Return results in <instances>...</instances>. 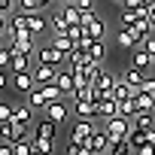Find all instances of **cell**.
Returning <instances> with one entry per match:
<instances>
[{
  "mask_svg": "<svg viewBox=\"0 0 155 155\" xmlns=\"http://www.w3.org/2000/svg\"><path fill=\"white\" fill-rule=\"evenodd\" d=\"M104 131L110 134V140L113 143H122V140H128V131H131V125H134V119H125V116H110V119H104Z\"/></svg>",
  "mask_w": 155,
  "mask_h": 155,
  "instance_id": "1",
  "label": "cell"
},
{
  "mask_svg": "<svg viewBox=\"0 0 155 155\" xmlns=\"http://www.w3.org/2000/svg\"><path fill=\"white\" fill-rule=\"evenodd\" d=\"M37 61H43V64H55V67H64V64H67V55H64L55 43H49V46H40V49H37Z\"/></svg>",
  "mask_w": 155,
  "mask_h": 155,
  "instance_id": "2",
  "label": "cell"
},
{
  "mask_svg": "<svg viewBox=\"0 0 155 155\" xmlns=\"http://www.w3.org/2000/svg\"><path fill=\"white\" fill-rule=\"evenodd\" d=\"M88 146H91V155H110V152H116V143L110 140L107 131H94L91 140H88Z\"/></svg>",
  "mask_w": 155,
  "mask_h": 155,
  "instance_id": "3",
  "label": "cell"
},
{
  "mask_svg": "<svg viewBox=\"0 0 155 155\" xmlns=\"http://www.w3.org/2000/svg\"><path fill=\"white\" fill-rule=\"evenodd\" d=\"M94 131H97L94 128V119H79V122L73 125V131H70V140L73 143H88Z\"/></svg>",
  "mask_w": 155,
  "mask_h": 155,
  "instance_id": "4",
  "label": "cell"
},
{
  "mask_svg": "<svg viewBox=\"0 0 155 155\" xmlns=\"http://www.w3.org/2000/svg\"><path fill=\"white\" fill-rule=\"evenodd\" d=\"M43 116H49L52 122H58V125H64V122H67V116H70V107L64 104V97H58V101H49V104H46V110H43Z\"/></svg>",
  "mask_w": 155,
  "mask_h": 155,
  "instance_id": "5",
  "label": "cell"
},
{
  "mask_svg": "<svg viewBox=\"0 0 155 155\" xmlns=\"http://www.w3.org/2000/svg\"><path fill=\"white\" fill-rule=\"evenodd\" d=\"M34 85H37V79H34V70H18V73H12V88H15V91L28 94Z\"/></svg>",
  "mask_w": 155,
  "mask_h": 155,
  "instance_id": "6",
  "label": "cell"
},
{
  "mask_svg": "<svg viewBox=\"0 0 155 155\" xmlns=\"http://www.w3.org/2000/svg\"><path fill=\"white\" fill-rule=\"evenodd\" d=\"M34 137H46V140H58V122H52L49 116L37 119V128H34Z\"/></svg>",
  "mask_w": 155,
  "mask_h": 155,
  "instance_id": "7",
  "label": "cell"
},
{
  "mask_svg": "<svg viewBox=\"0 0 155 155\" xmlns=\"http://www.w3.org/2000/svg\"><path fill=\"white\" fill-rule=\"evenodd\" d=\"M55 73H58V67H55V64H43V61H37V64H34V79H37V85L55 82Z\"/></svg>",
  "mask_w": 155,
  "mask_h": 155,
  "instance_id": "8",
  "label": "cell"
},
{
  "mask_svg": "<svg viewBox=\"0 0 155 155\" xmlns=\"http://www.w3.org/2000/svg\"><path fill=\"white\" fill-rule=\"evenodd\" d=\"M73 110H76L79 119H97V104L91 97H76L73 101Z\"/></svg>",
  "mask_w": 155,
  "mask_h": 155,
  "instance_id": "9",
  "label": "cell"
},
{
  "mask_svg": "<svg viewBox=\"0 0 155 155\" xmlns=\"http://www.w3.org/2000/svg\"><path fill=\"white\" fill-rule=\"evenodd\" d=\"M97 104V119H110V116H119V101L113 97V94H104L101 101H94Z\"/></svg>",
  "mask_w": 155,
  "mask_h": 155,
  "instance_id": "10",
  "label": "cell"
},
{
  "mask_svg": "<svg viewBox=\"0 0 155 155\" xmlns=\"http://www.w3.org/2000/svg\"><path fill=\"white\" fill-rule=\"evenodd\" d=\"M55 85L70 97L73 94V88H76V79H73V70H64V67H58V73H55Z\"/></svg>",
  "mask_w": 155,
  "mask_h": 155,
  "instance_id": "11",
  "label": "cell"
},
{
  "mask_svg": "<svg viewBox=\"0 0 155 155\" xmlns=\"http://www.w3.org/2000/svg\"><path fill=\"white\" fill-rule=\"evenodd\" d=\"M131 64L140 67V70H152V67H155V55H149L143 46H137V49L131 52Z\"/></svg>",
  "mask_w": 155,
  "mask_h": 155,
  "instance_id": "12",
  "label": "cell"
},
{
  "mask_svg": "<svg viewBox=\"0 0 155 155\" xmlns=\"http://www.w3.org/2000/svg\"><path fill=\"white\" fill-rule=\"evenodd\" d=\"M134 107H137V113H155V97L146 94L143 88H137L134 91Z\"/></svg>",
  "mask_w": 155,
  "mask_h": 155,
  "instance_id": "13",
  "label": "cell"
},
{
  "mask_svg": "<svg viewBox=\"0 0 155 155\" xmlns=\"http://www.w3.org/2000/svg\"><path fill=\"white\" fill-rule=\"evenodd\" d=\"M116 79H119V76H113L110 70H97V76H94V88L104 91V94H110L113 85H116Z\"/></svg>",
  "mask_w": 155,
  "mask_h": 155,
  "instance_id": "14",
  "label": "cell"
},
{
  "mask_svg": "<svg viewBox=\"0 0 155 155\" xmlns=\"http://www.w3.org/2000/svg\"><path fill=\"white\" fill-rule=\"evenodd\" d=\"M9 67H12V73H18V70H34V55H28V52H15L12 61H9Z\"/></svg>",
  "mask_w": 155,
  "mask_h": 155,
  "instance_id": "15",
  "label": "cell"
},
{
  "mask_svg": "<svg viewBox=\"0 0 155 155\" xmlns=\"http://www.w3.org/2000/svg\"><path fill=\"white\" fill-rule=\"evenodd\" d=\"M134 91H137V88H134V85H128V82L122 79V76H119V79H116V85H113V91H110V94H113L116 101H125V97H134Z\"/></svg>",
  "mask_w": 155,
  "mask_h": 155,
  "instance_id": "16",
  "label": "cell"
},
{
  "mask_svg": "<svg viewBox=\"0 0 155 155\" xmlns=\"http://www.w3.org/2000/svg\"><path fill=\"white\" fill-rule=\"evenodd\" d=\"M122 79H125L128 85L140 88V85H143V79H146V70H140V67H134V64H131V70H125V73H122Z\"/></svg>",
  "mask_w": 155,
  "mask_h": 155,
  "instance_id": "17",
  "label": "cell"
},
{
  "mask_svg": "<svg viewBox=\"0 0 155 155\" xmlns=\"http://www.w3.org/2000/svg\"><path fill=\"white\" fill-rule=\"evenodd\" d=\"M52 6V0H18V9L25 12H46Z\"/></svg>",
  "mask_w": 155,
  "mask_h": 155,
  "instance_id": "18",
  "label": "cell"
},
{
  "mask_svg": "<svg viewBox=\"0 0 155 155\" xmlns=\"http://www.w3.org/2000/svg\"><path fill=\"white\" fill-rule=\"evenodd\" d=\"M31 119H34V107L31 104H15L12 107V122H28L31 125Z\"/></svg>",
  "mask_w": 155,
  "mask_h": 155,
  "instance_id": "19",
  "label": "cell"
},
{
  "mask_svg": "<svg viewBox=\"0 0 155 155\" xmlns=\"http://www.w3.org/2000/svg\"><path fill=\"white\" fill-rule=\"evenodd\" d=\"M49 21H52V18H46L43 12H31V21H28V28H31V31H34V34L40 37V34H43V31L49 28Z\"/></svg>",
  "mask_w": 155,
  "mask_h": 155,
  "instance_id": "20",
  "label": "cell"
},
{
  "mask_svg": "<svg viewBox=\"0 0 155 155\" xmlns=\"http://www.w3.org/2000/svg\"><path fill=\"white\" fill-rule=\"evenodd\" d=\"M28 104H31L34 110H46V104H49V101H46V94H43V88H40V85H34V88L28 91Z\"/></svg>",
  "mask_w": 155,
  "mask_h": 155,
  "instance_id": "21",
  "label": "cell"
},
{
  "mask_svg": "<svg viewBox=\"0 0 155 155\" xmlns=\"http://www.w3.org/2000/svg\"><path fill=\"white\" fill-rule=\"evenodd\" d=\"M28 137H34L31 128H28V122H12V134H9V140L18 143V140H28Z\"/></svg>",
  "mask_w": 155,
  "mask_h": 155,
  "instance_id": "22",
  "label": "cell"
},
{
  "mask_svg": "<svg viewBox=\"0 0 155 155\" xmlns=\"http://www.w3.org/2000/svg\"><path fill=\"white\" fill-rule=\"evenodd\" d=\"M49 28H52V37H55V34H67V28H70V21H67V18L61 15V9H58V12L52 15V21H49Z\"/></svg>",
  "mask_w": 155,
  "mask_h": 155,
  "instance_id": "23",
  "label": "cell"
},
{
  "mask_svg": "<svg viewBox=\"0 0 155 155\" xmlns=\"http://www.w3.org/2000/svg\"><path fill=\"white\" fill-rule=\"evenodd\" d=\"M116 43H119L122 49H134V46H137V40H134V34H131V28H122V31L116 34Z\"/></svg>",
  "mask_w": 155,
  "mask_h": 155,
  "instance_id": "24",
  "label": "cell"
},
{
  "mask_svg": "<svg viewBox=\"0 0 155 155\" xmlns=\"http://www.w3.org/2000/svg\"><path fill=\"white\" fill-rule=\"evenodd\" d=\"M134 125L143 128V131H152L155 128V113H137L134 116Z\"/></svg>",
  "mask_w": 155,
  "mask_h": 155,
  "instance_id": "25",
  "label": "cell"
},
{
  "mask_svg": "<svg viewBox=\"0 0 155 155\" xmlns=\"http://www.w3.org/2000/svg\"><path fill=\"white\" fill-rule=\"evenodd\" d=\"M85 28H88V34H91L94 40H107V25H104L101 18H94V21H91V25H85Z\"/></svg>",
  "mask_w": 155,
  "mask_h": 155,
  "instance_id": "26",
  "label": "cell"
},
{
  "mask_svg": "<svg viewBox=\"0 0 155 155\" xmlns=\"http://www.w3.org/2000/svg\"><path fill=\"white\" fill-rule=\"evenodd\" d=\"M40 88H43L46 101H58V97H67V94H64V91H61V88H58L55 82H46V85H40Z\"/></svg>",
  "mask_w": 155,
  "mask_h": 155,
  "instance_id": "27",
  "label": "cell"
},
{
  "mask_svg": "<svg viewBox=\"0 0 155 155\" xmlns=\"http://www.w3.org/2000/svg\"><path fill=\"white\" fill-rule=\"evenodd\" d=\"M55 140H46V137H34V152H55Z\"/></svg>",
  "mask_w": 155,
  "mask_h": 155,
  "instance_id": "28",
  "label": "cell"
},
{
  "mask_svg": "<svg viewBox=\"0 0 155 155\" xmlns=\"http://www.w3.org/2000/svg\"><path fill=\"white\" fill-rule=\"evenodd\" d=\"M15 155H34V137L18 140V143H15Z\"/></svg>",
  "mask_w": 155,
  "mask_h": 155,
  "instance_id": "29",
  "label": "cell"
},
{
  "mask_svg": "<svg viewBox=\"0 0 155 155\" xmlns=\"http://www.w3.org/2000/svg\"><path fill=\"white\" fill-rule=\"evenodd\" d=\"M9 61H12V49L0 46V67H9Z\"/></svg>",
  "mask_w": 155,
  "mask_h": 155,
  "instance_id": "30",
  "label": "cell"
},
{
  "mask_svg": "<svg viewBox=\"0 0 155 155\" xmlns=\"http://www.w3.org/2000/svg\"><path fill=\"white\" fill-rule=\"evenodd\" d=\"M12 107H15V104H3V101H0V122L12 119Z\"/></svg>",
  "mask_w": 155,
  "mask_h": 155,
  "instance_id": "31",
  "label": "cell"
},
{
  "mask_svg": "<svg viewBox=\"0 0 155 155\" xmlns=\"http://www.w3.org/2000/svg\"><path fill=\"white\" fill-rule=\"evenodd\" d=\"M140 46H143V49H146L149 55H155V31H152V34H149V37H146V40H143Z\"/></svg>",
  "mask_w": 155,
  "mask_h": 155,
  "instance_id": "32",
  "label": "cell"
},
{
  "mask_svg": "<svg viewBox=\"0 0 155 155\" xmlns=\"http://www.w3.org/2000/svg\"><path fill=\"white\" fill-rule=\"evenodd\" d=\"M0 12H3V15H12V12H15V0H0Z\"/></svg>",
  "mask_w": 155,
  "mask_h": 155,
  "instance_id": "33",
  "label": "cell"
},
{
  "mask_svg": "<svg viewBox=\"0 0 155 155\" xmlns=\"http://www.w3.org/2000/svg\"><path fill=\"white\" fill-rule=\"evenodd\" d=\"M94 18H97V12H94V6H91V9H82V18H79V21H82V25H91Z\"/></svg>",
  "mask_w": 155,
  "mask_h": 155,
  "instance_id": "34",
  "label": "cell"
},
{
  "mask_svg": "<svg viewBox=\"0 0 155 155\" xmlns=\"http://www.w3.org/2000/svg\"><path fill=\"white\" fill-rule=\"evenodd\" d=\"M146 94H155V79H152V76H146V79H143V85H140Z\"/></svg>",
  "mask_w": 155,
  "mask_h": 155,
  "instance_id": "35",
  "label": "cell"
},
{
  "mask_svg": "<svg viewBox=\"0 0 155 155\" xmlns=\"http://www.w3.org/2000/svg\"><path fill=\"white\" fill-rule=\"evenodd\" d=\"M9 88V76H6V67H0V91Z\"/></svg>",
  "mask_w": 155,
  "mask_h": 155,
  "instance_id": "36",
  "label": "cell"
},
{
  "mask_svg": "<svg viewBox=\"0 0 155 155\" xmlns=\"http://www.w3.org/2000/svg\"><path fill=\"white\" fill-rule=\"evenodd\" d=\"M6 28H9V15L0 12V37H6Z\"/></svg>",
  "mask_w": 155,
  "mask_h": 155,
  "instance_id": "37",
  "label": "cell"
},
{
  "mask_svg": "<svg viewBox=\"0 0 155 155\" xmlns=\"http://www.w3.org/2000/svg\"><path fill=\"white\" fill-rule=\"evenodd\" d=\"M70 3H76L79 9H91V6H94V0H70Z\"/></svg>",
  "mask_w": 155,
  "mask_h": 155,
  "instance_id": "38",
  "label": "cell"
},
{
  "mask_svg": "<svg viewBox=\"0 0 155 155\" xmlns=\"http://www.w3.org/2000/svg\"><path fill=\"white\" fill-rule=\"evenodd\" d=\"M125 6H131V9H143L146 3H143V0H125Z\"/></svg>",
  "mask_w": 155,
  "mask_h": 155,
  "instance_id": "39",
  "label": "cell"
},
{
  "mask_svg": "<svg viewBox=\"0 0 155 155\" xmlns=\"http://www.w3.org/2000/svg\"><path fill=\"white\" fill-rule=\"evenodd\" d=\"M146 18H149V25H152V31H155V6H149V15H146Z\"/></svg>",
  "mask_w": 155,
  "mask_h": 155,
  "instance_id": "40",
  "label": "cell"
},
{
  "mask_svg": "<svg viewBox=\"0 0 155 155\" xmlns=\"http://www.w3.org/2000/svg\"><path fill=\"white\" fill-rule=\"evenodd\" d=\"M110 3H116V6H125V0H110Z\"/></svg>",
  "mask_w": 155,
  "mask_h": 155,
  "instance_id": "41",
  "label": "cell"
},
{
  "mask_svg": "<svg viewBox=\"0 0 155 155\" xmlns=\"http://www.w3.org/2000/svg\"><path fill=\"white\" fill-rule=\"evenodd\" d=\"M143 3H146V6H155V0H143Z\"/></svg>",
  "mask_w": 155,
  "mask_h": 155,
  "instance_id": "42",
  "label": "cell"
},
{
  "mask_svg": "<svg viewBox=\"0 0 155 155\" xmlns=\"http://www.w3.org/2000/svg\"><path fill=\"white\" fill-rule=\"evenodd\" d=\"M58 3H67V0H58Z\"/></svg>",
  "mask_w": 155,
  "mask_h": 155,
  "instance_id": "43",
  "label": "cell"
},
{
  "mask_svg": "<svg viewBox=\"0 0 155 155\" xmlns=\"http://www.w3.org/2000/svg\"><path fill=\"white\" fill-rule=\"evenodd\" d=\"M152 97H155V94H152Z\"/></svg>",
  "mask_w": 155,
  "mask_h": 155,
  "instance_id": "44",
  "label": "cell"
}]
</instances>
